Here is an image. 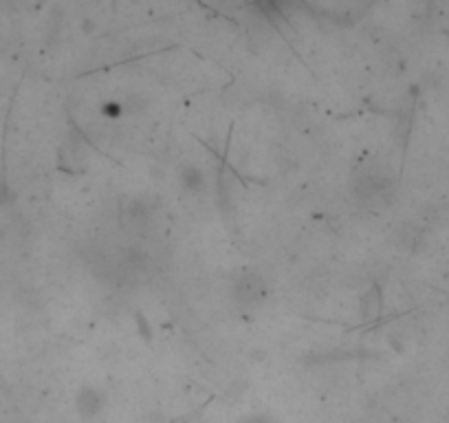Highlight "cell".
I'll list each match as a JSON object with an SVG mask.
<instances>
[{"label": "cell", "mask_w": 449, "mask_h": 423, "mask_svg": "<svg viewBox=\"0 0 449 423\" xmlns=\"http://www.w3.org/2000/svg\"><path fill=\"white\" fill-rule=\"evenodd\" d=\"M234 296L240 306H256L264 296V282L256 271H242L234 285Z\"/></svg>", "instance_id": "1"}, {"label": "cell", "mask_w": 449, "mask_h": 423, "mask_svg": "<svg viewBox=\"0 0 449 423\" xmlns=\"http://www.w3.org/2000/svg\"><path fill=\"white\" fill-rule=\"evenodd\" d=\"M238 423H273V419L264 417V415H252V417H245Z\"/></svg>", "instance_id": "6"}, {"label": "cell", "mask_w": 449, "mask_h": 423, "mask_svg": "<svg viewBox=\"0 0 449 423\" xmlns=\"http://www.w3.org/2000/svg\"><path fill=\"white\" fill-rule=\"evenodd\" d=\"M99 112L108 119V122H115V119H119L124 115V104L122 102H106L102 104V108H99Z\"/></svg>", "instance_id": "5"}, {"label": "cell", "mask_w": 449, "mask_h": 423, "mask_svg": "<svg viewBox=\"0 0 449 423\" xmlns=\"http://www.w3.org/2000/svg\"><path fill=\"white\" fill-rule=\"evenodd\" d=\"M381 306H384V302H381V291L375 285V287H370V291L361 300V315H363V320H377L379 313H381Z\"/></svg>", "instance_id": "4"}, {"label": "cell", "mask_w": 449, "mask_h": 423, "mask_svg": "<svg viewBox=\"0 0 449 423\" xmlns=\"http://www.w3.org/2000/svg\"><path fill=\"white\" fill-rule=\"evenodd\" d=\"M178 181L183 186V190L186 192H192V194H198L205 190V172L198 168V166H183L181 172H178Z\"/></svg>", "instance_id": "3"}, {"label": "cell", "mask_w": 449, "mask_h": 423, "mask_svg": "<svg viewBox=\"0 0 449 423\" xmlns=\"http://www.w3.org/2000/svg\"><path fill=\"white\" fill-rule=\"evenodd\" d=\"M75 408L82 419H95L104 410V393L95 386H84L79 388L75 397Z\"/></svg>", "instance_id": "2"}]
</instances>
